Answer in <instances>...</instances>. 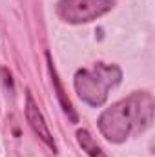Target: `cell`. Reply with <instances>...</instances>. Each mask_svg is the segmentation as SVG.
I'll return each instance as SVG.
<instances>
[{
    "label": "cell",
    "mask_w": 155,
    "mask_h": 157,
    "mask_svg": "<svg viewBox=\"0 0 155 157\" xmlns=\"http://www.w3.org/2000/svg\"><path fill=\"white\" fill-rule=\"evenodd\" d=\"M153 108V95L150 91H133L100 113L97 121L99 132L110 143L120 144L133 133H142L152 126Z\"/></svg>",
    "instance_id": "cell-1"
},
{
    "label": "cell",
    "mask_w": 155,
    "mask_h": 157,
    "mask_svg": "<svg viewBox=\"0 0 155 157\" xmlns=\"http://www.w3.org/2000/svg\"><path fill=\"white\" fill-rule=\"evenodd\" d=\"M122 70L117 64L95 62L91 68L78 70L73 77V86L77 95L89 106L99 108L106 102L108 91L120 84Z\"/></svg>",
    "instance_id": "cell-2"
},
{
    "label": "cell",
    "mask_w": 155,
    "mask_h": 157,
    "mask_svg": "<svg viewBox=\"0 0 155 157\" xmlns=\"http://www.w3.org/2000/svg\"><path fill=\"white\" fill-rule=\"evenodd\" d=\"M113 7L115 0H59L55 13L66 24H88L104 17Z\"/></svg>",
    "instance_id": "cell-3"
},
{
    "label": "cell",
    "mask_w": 155,
    "mask_h": 157,
    "mask_svg": "<svg viewBox=\"0 0 155 157\" xmlns=\"http://www.w3.org/2000/svg\"><path fill=\"white\" fill-rule=\"evenodd\" d=\"M24 113H26V121H28V124H29L31 130L35 132V135L39 137L49 150L57 152V143H55V139H53V135H51V132H49V126H47V122H46V119H44V113L40 112L39 104L35 102L31 91L26 93Z\"/></svg>",
    "instance_id": "cell-4"
},
{
    "label": "cell",
    "mask_w": 155,
    "mask_h": 157,
    "mask_svg": "<svg viewBox=\"0 0 155 157\" xmlns=\"http://www.w3.org/2000/svg\"><path fill=\"white\" fill-rule=\"evenodd\" d=\"M46 57H47L49 73H51V78H53V88H55V91H57V97H59V101H60V106H62V110H64L66 115H70V119H71L73 122H77V113H75V110H73V106H71V102H70V99H68V95H66L62 84H60V78H59V75H57V70H55V66H53V62H51L49 53H47Z\"/></svg>",
    "instance_id": "cell-5"
},
{
    "label": "cell",
    "mask_w": 155,
    "mask_h": 157,
    "mask_svg": "<svg viewBox=\"0 0 155 157\" xmlns=\"http://www.w3.org/2000/svg\"><path fill=\"white\" fill-rule=\"evenodd\" d=\"M77 141L80 144V148L88 154V157H108V154L97 144V141L91 137V133L88 130H78L77 132Z\"/></svg>",
    "instance_id": "cell-6"
}]
</instances>
